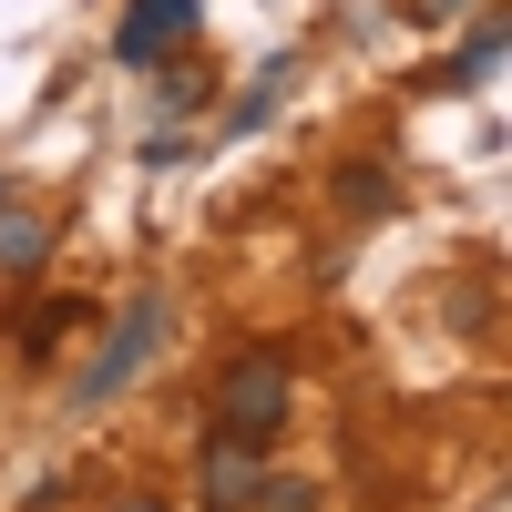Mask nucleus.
I'll return each instance as SVG.
<instances>
[{
    "mask_svg": "<svg viewBox=\"0 0 512 512\" xmlns=\"http://www.w3.org/2000/svg\"><path fill=\"white\" fill-rule=\"evenodd\" d=\"M256 512H318V492H297V482L277 492V482H267V492H256Z\"/></svg>",
    "mask_w": 512,
    "mask_h": 512,
    "instance_id": "11",
    "label": "nucleus"
},
{
    "mask_svg": "<svg viewBox=\"0 0 512 512\" xmlns=\"http://www.w3.org/2000/svg\"><path fill=\"white\" fill-rule=\"evenodd\" d=\"M492 72H502V11H482V21H472V41H461V62H451V82H461V93H482Z\"/></svg>",
    "mask_w": 512,
    "mask_h": 512,
    "instance_id": "6",
    "label": "nucleus"
},
{
    "mask_svg": "<svg viewBox=\"0 0 512 512\" xmlns=\"http://www.w3.org/2000/svg\"><path fill=\"white\" fill-rule=\"evenodd\" d=\"M195 103H216V82H205V72H175V82H164V113H195Z\"/></svg>",
    "mask_w": 512,
    "mask_h": 512,
    "instance_id": "10",
    "label": "nucleus"
},
{
    "mask_svg": "<svg viewBox=\"0 0 512 512\" xmlns=\"http://www.w3.org/2000/svg\"><path fill=\"white\" fill-rule=\"evenodd\" d=\"M175 41H195V0H123V21H113L123 62H164Z\"/></svg>",
    "mask_w": 512,
    "mask_h": 512,
    "instance_id": "3",
    "label": "nucleus"
},
{
    "mask_svg": "<svg viewBox=\"0 0 512 512\" xmlns=\"http://www.w3.org/2000/svg\"><path fill=\"white\" fill-rule=\"evenodd\" d=\"M287 72H297L287 52H277V62H256V82H246V103H236V134H246V123H267V103L287 93Z\"/></svg>",
    "mask_w": 512,
    "mask_h": 512,
    "instance_id": "9",
    "label": "nucleus"
},
{
    "mask_svg": "<svg viewBox=\"0 0 512 512\" xmlns=\"http://www.w3.org/2000/svg\"><path fill=\"white\" fill-rule=\"evenodd\" d=\"M113 512H164V502H154V492H123V502H113Z\"/></svg>",
    "mask_w": 512,
    "mask_h": 512,
    "instance_id": "13",
    "label": "nucleus"
},
{
    "mask_svg": "<svg viewBox=\"0 0 512 512\" xmlns=\"http://www.w3.org/2000/svg\"><path fill=\"white\" fill-rule=\"evenodd\" d=\"M256 492H267V461H256V441H226L205 451V512H256Z\"/></svg>",
    "mask_w": 512,
    "mask_h": 512,
    "instance_id": "4",
    "label": "nucleus"
},
{
    "mask_svg": "<svg viewBox=\"0 0 512 512\" xmlns=\"http://www.w3.org/2000/svg\"><path fill=\"white\" fill-rule=\"evenodd\" d=\"M400 11H410V21H451L461 0H400Z\"/></svg>",
    "mask_w": 512,
    "mask_h": 512,
    "instance_id": "12",
    "label": "nucleus"
},
{
    "mask_svg": "<svg viewBox=\"0 0 512 512\" xmlns=\"http://www.w3.org/2000/svg\"><path fill=\"white\" fill-rule=\"evenodd\" d=\"M154 349H164V297L123 308V328H113L103 349H93V369L72 379V410H103V400H123V390L144 379V359H154Z\"/></svg>",
    "mask_w": 512,
    "mask_h": 512,
    "instance_id": "2",
    "label": "nucleus"
},
{
    "mask_svg": "<svg viewBox=\"0 0 512 512\" xmlns=\"http://www.w3.org/2000/svg\"><path fill=\"white\" fill-rule=\"evenodd\" d=\"M41 256H52V226H41V216H0V267H41Z\"/></svg>",
    "mask_w": 512,
    "mask_h": 512,
    "instance_id": "7",
    "label": "nucleus"
},
{
    "mask_svg": "<svg viewBox=\"0 0 512 512\" xmlns=\"http://www.w3.org/2000/svg\"><path fill=\"white\" fill-rule=\"evenodd\" d=\"M287 390H297L287 359H277V349H246V359L216 379V431H226V441H277V431H287Z\"/></svg>",
    "mask_w": 512,
    "mask_h": 512,
    "instance_id": "1",
    "label": "nucleus"
},
{
    "mask_svg": "<svg viewBox=\"0 0 512 512\" xmlns=\"http://www.w3.org/2000/svg\"><path fill=\"white\" fill-rule=\"evenodd\" d=\"M390 175H379V164H349V175H338V205H359V216H390Z\"/></svg>",
    "mask_w": 512,
    "mask_h": 512,
    "instance_id": "8",
    "label": "nucleus"
},
{
    "mask_svg": "<svg viewBox=\"0 0 512 512\" xmlns=\"http://www.w3.org/2000/svg\"><path fill=\"white\" fill-rule=\"evenodd\" d=\"M72 328H93V308H82V297H31L11 338H21V359H52V349H62Z\"/></svg>",
    "mask_w": 512,
    "mask_h": 512,
    "instance_id": "5",
    "label": "nucleus"
}]
</instances>
